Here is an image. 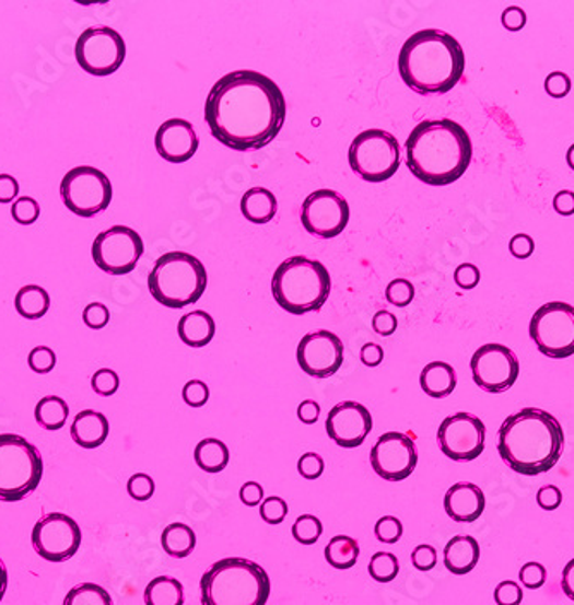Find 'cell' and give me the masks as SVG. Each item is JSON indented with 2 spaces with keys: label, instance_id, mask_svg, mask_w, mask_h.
<instances>
[{
  "label": "cell",
  "instance_id": "6da1fadb",
  "mask_svg": "<svg viewBox=\"0 0 574 605\" xmlns=\"http://www.w3.org/2000/svg\"><path fill=\"white\" fill-rule=\"evenodd\" d=\"M288 104L279 84L266 74L239 69L213 84L206 102L212 137L234 152H254L278 138Z\"/></svg>",
  "mask_w": 574,
  "mask_h": 605
},
{
  "label": "cell",
  "instance_id": "7a4b0ae2",
  "mask_svg": "<svg viewBox=\"0 0 574 605\" xmlns=\"http://www.w3.org/2000/svg\"><path fill=\"white\" fill-rule=\"evenodd\" d=\"M406 165L429 186L453 185L473 159L470 135L453 119L422 120L406 140Z\"/></svg>",
  "mask_w": 574,
  "mask_h": 605
},
{
  "label": "cell",
  "instance_id": "3957f363",
  "mask_svg": "<svg viewBox=\"0 0 574 605\" xmlns=\"http://www.w3.org/2000/svg\"><path fill=\"white\" fill-rule=\"evenodd\" d=\"M398 66L406 86L418 95H444L465 77L466 56L453 35L426 28L405 42Z\"/></svg>",
  "mask_w": 574,
  "mask_h": 605
},
{
  "label": "cell",
  "instance_id": "277c9868",
  "mask_svg": "<svg viewBox=\"0 0 574 605\" xmlns=\"http://www.w3.org/2000/svg\"><path fill=\"white\" fill-rule=\"evenodd\" d=\"M564 450V432L558 418L543 409L523 408L499 429L497 451L502 462L526 477L554 468Z\"/></svg>",
  "mask_w": 574,
  "mask_h": 605
},
{
  "label": "cell",
  "instance_id": "5b68a950",
  "mask_svg": "<svg viewBox=\"0 0 574 605\" xmlns=\"http://www.w3.org/2000/svg\"><path fill=\"white\" fill-rule=\"evenodd\" d=\"M270 578L257 562L225 558L213 562L201 577V605H266Z\"/></svg>",
  "mask_w": 574,
  "mask_h": 605
},
{
  "label": "cell",
  "instance_id": "8992f818",
  "mask_svg": "<svg viewBox=\"0 0 574 605\" xmlns=\"http://www.w3.org/2000/svg\"><path fill=\"white\" fill-rule=\"evenodd\" d=\"M330 289L326 265L302 255L282 261L272 277L273 300L291 315L318 312L329 300Z\"/></svg>",
  "mask_w": 574,
  "mask_h": 605
},
{
  "label": "cell",
  "instance_id": "52a82bcc",
  "mask_svg": "<svg viewBox=\"0 0 574 605\" xmlns=\"http://www.w3.org/2000/svg\"><path fill=\"white\" fill-rule=\"evenodd\" d=\"M207 282L206 265L186 252L164 253L149 276L153 300L174 310L197 303L206 293Z\"/></svg>",
  "mask_w": 574,
  "mask_h": 605
},
{
  "label": "cell",
  "instance_id": "ba28073f",
  "mask_svg": "<svg viewBox=\"0 0 574 605\" xmlns=\"http://www.w3.org/2000/svg\"><path fill=\"white\" fill-rule=\"evenodd\" d=\"M44 477V459L37 445L16 433H0V501H23Z\"/></svg>",
  "mask_w": 574,
  "mask_h": 605
},
{
  "label": "cell",
  "instance_id": "9c48e42d",
  "mask_svg": "<svg viewBox=\"0 0 574 605\" xmlns=\"http://www.w3.org/2000/svg\"><path fill=\"white\" fill-rule=\"evenodd\" d=\"M348 161L360 179L384 183L398 173L401 165L398 138L384 129H366L351 143Z\"/></svg>",
  "mask_w": 574,
  "mask_h": 605
},
{
  "label": "cell",
  "instance_id": "30bf717a",
  "mask_svg": "<svg viewBox=\"0 0 574 605\" xmlns=\"http://www.w3.org/2000/svg\"><path fill=\"white\" fill-rule=\"evenodd\" d=\"M531 341L538 351L554 360L574 354V306L552 301L535 312L530 321Z\"/></svg>",
  "mask_w": 574,
  "mask_h": 605
},
{
  "label": "cell",
  "instance_id": "8fae6325",
  "mask_svg": "<svg viewBox=\"0 0 574 605\" xmlns=\"http://www.w3.org/2000/svg\"><path fill=\"white\" fill-rule=\"evenodd\" d=\"M61 198L74 216L92 219L109 207L113 185L109 177L98 168L80 165L71 168L62 179Z\"/></svg>",
  "mask_w": 574,
  "mask_h": 605
},
{
  "label": "cell",
  "instance_id": "7c38bea8",
  "mask_svg": "<svg viewBox=\"0 0 574 605\" xmlns=\"http://www.w3.org/2000/svg\"><path fill=\"white\" fill-rule=\"evenodd\" d=\"M78 65L92 77H110L126 59V42L121 33L109 26H92L77 42Z\"/></svg>",
  "mask_w": 574,
  "mask_h": 605
},
{
  "label": "cell",
  "instance_id": "4fadbf2b",
  "mask_svg": "<svg viewBox=\"0 0 574 605\" xmlns=\"http://www.w3.org/2000/svg\"><path fill=\"white\" fill-rule=\"evenodd\" d=\"M145 253L140 234L128 225H114L93 241L92 257L98 269L110 276H126L137 269Z\"/></svg>",
  "mask_w": 574,
  "mask_h": 605
},
{
  "label": "cell",
  "instance_id": "5bb4252c",
  "mask_svg": "<svg viewBox=\"0 0 574 605\" xmlns=\"http://www.w3.org/2000/svg\"><path fill=\"white\" fill-rule=\"evenodd\" d=\"M350 203L333 189H317L303 201V228L318 240H332L342 234L350 224Z\"/></svg>",
  "mask_w": 574,
  "mask_h": 605
},
{
  "label": "cell",
  "instance_id": "9a60e30c",
  "mask_svg": "<svg viewBox=\"0 0 574 605\" xmlns=\"http://www.w3.org/2000/svg\"><path fill=\"white\" fill-rule=\"evenodd\" d=\"M81 528L65 513H50L33 526L32 544L35 552L49 562H66L80 550Z\"/></svg>",
  "mask_w": 574,
  "mask_h": 605
},
{
  "label": "cell",
  "instance_id": "2e32d148",
  "mask_svg": "<svg viewBox=\"0 0 574 605\" xmlns=\"http://www.w3.org/2000/svg\"><path fill=\"white\" fill-rule=\"evenodd\" d=\"M475 384L490 394L506 393L519 377V360L513 349L504 345L482 346L470 361Z\"/></svg>",
  "mask_w": 574,
  "mask_h": 605
},
{
  "label": "cell",
  "instance_id": "e0dca14e",
  "mask_svg": "<svg viewBox=\"0 0 574 605\" xmlns=\"http://www.w3.org/2000/svg\"><path fill=\"white\" fill-rule=\"evenodd\" d=\"M485 423L475 415H450L438 427V447L453 462H473L485 450Z\"/></svg>",
  "mask_w": 574,
  "mask_h": 605
},
{
  "label": "cell",
  "instance_id": "ac0fdd59",
  "mask_svg": "<svg viewBox=\"0 0 574 605\" xmlns=\"http://www.w3.org/2000/svg\"><path fill=\"white\" fill-rule=\"evenodd\" d=\"M370 465L378 477L387 481H402L411 477L418 465L414 439L408 433L387 432L375 442L370 453Z\"/></svg>",
  "mask_w": 574,
  "mask_h": 605
},
{
  "label": "cell",
  "instance_id": "d6986e66",
  "mask_svg": "<svg viewBox=\"0 0 574 605\" xmlns=\"http://www.w3.org/2000/svg\"><path fill=\"white\" fill-rule=\"evenodd\" d=\"M297 363L309 377L329 379L338 373L344 361V346L330 330L306 334L297 345Z\"/></svg>",
  "mask_w": 574,
  "mask_h": 605
},
{
  "label": "cell",
  "instance_id": "ffe728a7",
  "mask_svg": "<svg viewBox=\"0 0 574 605\" xmlns=\"http://www.w3.org/2000/svg\"><path fill=\"white\" fill-rule=\"evenodd\" d=\"M372 427H374V420L368 408L354 402L339 403L333 406L326 420L327 435L344 450L360 447L372 432Z\"/></svg>",
  "mask_w": 574,
  "mask_h": 605
},
{
  "label": "cell",
  "instance_id": "44dd1931",
  "mask_svg": "<svg viewBox=\"0 0 574 605\" xmlns=\"http://www.w3.org/2000/svg\"><path fill=\"white\" fill-rule=\"evenodd\" d=\"M200 147L194 125L185 119L165 120L155 135V149L164 161L185 164L191 161Z\"/></svg>",
  "mask_w": 574,
  "mask_h": 605
},
{
  "label": "cell",
  "instance_id": "7402d4cb",
  "mask_svg": "<svg viewBox=\"0 0 574 605\" xmlns=\"http://www.w3.org/2000/svg\"><path fill=\"white\" fill-rule=\"evenodd\" d=\"M444 510L454 522L473 523L485 511V493L470 481H459L450 487L444 498Z\"/></svg>",
  "mask_w": 574,
  "mask_h": 605
},
{
  "label": "cell",
  "instance_id": "603a6c76",
  "mask_svg": "<svg viewBox=\"0 0 574 605\" xmlns=\"http://www.w3.org/2000/svg\"><path fill=\"white\" fill-rule=\"evenodd\" d=\"M109 420L101 411L85 409L80 411L71 426L74 444L83 450H97L109 438Z\"/></svg>",
  "mask_w": 574,
  "mask_h": 605
},
{
  "label": "cell",
  "instance_id": "cb8c5ba5",
  "mask_svg": "<svg viewBox=\"0 0 574 605\" xmlns=\"http://www.w3.org/2000/svg\"><path fill=\"white\" fill-rule=\"evenodd\" d=\"M480 561V546L470 535H458L453 540L447 542L444 549V566L453 574L471 573Z\"/></svg>",
  "mask_w": 574,
  "mask_h": 605
},
{
  "label": "cell",
  "instance_id": "d4e9b609",
  "mask_svg": "<svg viewBox=\"0 0 574 605\" xmlns=\"http://www.w3.org/2000/svg\"><path fill=\"white\" fill-rule=\"evenodd\" d=\"M215 321L203 310L186 313L177 324L179 339L189 348H206L215 337Z\"/></svg>",
  "mask_w": 574,
  "mask_h": 605
},
{
  "label": "cell",
  "instance_id": "484cf974",
  "mask_svg": "<svg viewBox=\"0 0 574 605\" xmlns=\"http://www.w3.org/2000/svg\"><path fill=\"white\" fill-rule=\"evenodd\" d=\"M420 385H422L423 393L426 396L434 397V399H444L456 389L458 375H456L453 365H449L446 361H432L422 370Z\"/></svg>",
  "mask_w": 574,
  "mask_h": 605
},
{
  "label": "cell",
  "instance_id": "4316f807",
  "mask_svg": "<svg viewBox=\"0 0 574 605\" xmlns=\"http://www.w3.org/2000/svg\"><path fill=\"white\" fill-rule=\"evenodd\" d=\"M278 198L266 188H251L243 195L242 213L251 224H267L278 216Z\"/></svg>",
  "mask_w": 574,
  "mask_h": 605
},
{
  "label": "cell",
  "instance_id": "83f0119b",
  "mask_svg": "<svg viewBox=\"0 0 574 605\" xmlns=\"http://www.w3.org/2000/svg\"><path fill=\"white\" fill-rule=\"evenodd\" d=\"M14 306L26 321H40L50 309V296L40 286L30 284L17 291Z\"/></svg>",
  "mask_w": 574,
  "mask_h": 605
},
{
  "label": "cell",
  "instance_id": "f1b7e54d",
  "mask_svg": "<svg viewBox=\"0 0 574 605\" xmlns=\"http://www.w3.org/2000/svg\"><path fill=\"white\" fill-rule=\"evenodd\" d=\"M161 542L165 554H169L171 558L185 559L197 547V535L191 526L185 525V523H173V525L165 526Z\"/></svg>",
  "mask_w": 574,
  "mask_h": 605
},
{
  "label": "cell",
  "instance_id": "f546056e",
  "mask_svg": "<svg viewBox=\"0 0 574 605\" xmlns=\"http://www.w3.org/2000/svg\"><path fill=\"white\" fill-rule=\"evenodd\" d=\"M230 447L219 439H203L195 450L198 468L207 474H221L230 465Z\"/></svg>",
  "mask_w": 574,
  "mask_h": 605
},
{
  "label": "cell",
  "instance_id": "4dcf8cb0",
  "mask_svg": "<svg viewBox=\"0 0 574 605\" xmlns=\"http://www.w3.org/2000/svg\"><path fill=\"white\" fill-rule=\"evenodd\" d=\"M147 605H185L183 583L173 577H157L145 589Z\"/></svg>",
  "mask_w": 574,
  "mask_h": 605
},
{
  "label": "cell",
  "instance_id": "1f68e13d",
  "mask_svg": "<svg viewBox=\"0 0 574 605\" xmlns=\"http://www.w3.org/2000/svg\"><path fill=\"white\" fill-rule=\"evenodd\" d=\"M69 417L68 403L59 396H47L40 399L35 408V420L38 426L49 432L61 430Z\"/></svg>",
  "mask_w": 574,
  "mask_h": 605
},
{
  "label": "cell",
  "instance_id": "d6a6232c",
  "mask_svg": "<svg viewBox=\"0 0 574 605\" xmlns=\"http://www.w3.org/2000/svg\"><path fill=\"white\" fill-rule=\"evenodd\" d=\"M360 558L358 540L348 535H338L327 544L326 561L336 570H351Z\"/></svg>",
  "mask_w": 574,
  "mask_h": 605
},
{
  "label": "cell",
  "instance_id": "836d02e7",
  "mask_svg": "<svg viewBox=\"0 0 574 605\" xmlns=\"http://www.w3.org/2000/svg\"><path fill=\"white\" fill-rule=\"evenodd\" d=\"M62 605H114L107 590L95 583H80L69 590Z\"/></svg>",
  "mask_w": 574,
  "mask_h": 605
},
{
  "label": "cell",
  "instance_id": "e575fe53",
  "mask_svg": "<svg viewBox=\"0 0 574 605\" xmlns=\"http://www.w3.org/2000/svg\"><path fill=\"white\" fill-rule=\"evenodd\" d=\"M370 577L378 583H390L399 574V561L394 554L377 552L368 562Z\"/></svg>",
  "mask_w": 574,
  "mask_h": 605
},
{
  "label": "cell",
  "instance_id": "d590c367",
  "mask_svg": "<svg viewBox=\"0 0 574 605\" xmlns=\"http://www.w3.org/2000/svg\"><path fill=\"white\" fill-rule=\"evenodd\" d=\"M324 534V525L314 514H302L293 525L294 540L302 546H314Z\"/></svg>",
  "mask_w": 574,
  "mask_h": 605
},
{
  "label": "cell",
  "instance_id": "8d00e7d4",
  "mask_svg": "<svg viewBox=\"0 0 574 605\" xmlns=\"http://www.w3.org/2000/svg\"><path fill=\"white\" fill-rule=\"evenodd\" d=\"M11 216H13L17 224H35L38 221V217H40V205H38L37 200H33L30 197L17 198L13 207H11Z\"/></svg>",
  "mask_w": 574,
  "mask_h": 605
},
{
  "label": "cell",
  "instance_id": "74e56055",
  "mask_svg": "<svg viewBox=\"0 0 574 605\" xmlns=\"http://www.w3.org/2000/svg\"><path fill=\"white\" fill-rule=\"evenodd\" d=\"M414 298V286L408 279H394L386 289V300L390 305L405 309Z\"/></svg>",
  "mask_w": 574,
  "mask_h": 605
},
{
  "label": "cell",
  "instance_id": "f35d334b",
  "mask_svg": "<svg viewBox=\"0 0 574 605\" xmlns=\"http://www.w3.org/2000/svg\"><path fill=\"white\" fill-rule=\"evenodd\" d=\"M288 502L281 498H269L263 499V502L260 504V516L267 525H281L284 522L285 516H288Z\"/></svg>",
  "mask_w": 574,
  "mask_h": 605
},
{
  "label": "cell",
  "instance_id": "ab89813d",
  "mask_svg": "<svg viewBox=\"0 0 574 605\" xmlns=\"http://www.w3.org/2000/svg\"><path fill=\"white\" fill-rule=\"evenodd\" d=\"M119 375L114 370L101 369L92 377V389L102 397H110L119 391Z\"/></svg>",
  "mask_w": 574,
  "mask_h": 605
},
{
  "label": "cell",
  "instance_id": "60d3db41",
  "mask_svg": "<svg viewBox=\"0 0 574 605\" xmlns=\"http://www.w3.org/2000/svg\"><path fill=\"white\" fill-rule=\"evenodd\" d=\"M402 532L405 528H402L401 520L396 516L380 517L375 525V537L382 544H396L401 540Z\"/></svg>",
  "mask_w": 574,
  "mask_h": 605
},
{
  "label": "cell",
  "instance_id": "b9f144b4",
  "mask_svg": "<svg viewBox=\"0 0 574 605\" xmlns=\"http://www.w3.org/2000/svg\"><path fill=\"white\" fill-rule=\"evenodd\" d=\"M57 357L54 353V349L47 348V346H37L32 349V353L28 354V367L35 373H50L56 367Z\"/></svg>",
  "mask_w": 574,
  "mask_h": 605
},
{
  "label": "cell",
  "instance_id": "7bdbcfd3",
  "mask_svg": "<svg viewBox=\"0 0 574 605\" xmlns=\"http://www.w3.org/2000/svg\"><path fill=\"white\" fill-rule=\"evenodd\" d=\"M128 493L134 501H149L155 493V481L147 474L133 475L128 481Z\"/></svg>",
  "mask_w": 574,
  "mask_h": 605
},
{
  "label": "cell",
  "instance_id": "ee69618b",
  "mask_svg": "<svg viewBox=\"0 0 574 605\" xmlns=\"http://www.w3.org/2000/svg\"><path fill=\"white\" fill-rule=\"evenodd\" d=\"M519 582L526 589H542L547 582L546 566L540 565V562H526L519 571Z\"/></svg>",
  "mask_w": 574,
  "mask_h": 605
},
{
  "label": "cell",
  "instance_id": "f6af8a7d",
  "mask_svg": "<svg viewBox=\"0 0 574 605\" xmlns=\"http://www.w3.org/2000/svg\"><path fill=\"white\" fill-rule=\"evenodd\" d=\"M210 389L209 385L203 381H189L188 384L183 387V399L186 405L191 408H201L209 403Z\"/></svg>",
  "mask_w": 574,
  "mask_h": 605
},
{
  "label": "cell",
  "instance_id": "bcb514c9",
  "mask_svg": "<svg viewBox=\"0 0 574 605\" xmlns=\"http://www.w3.org/2000/svg\"><path fill=\"white\" fill-rule=\"evenodd\" d=\"M324 469H326V463H324V457L317 453L303 454L297 462V472L306 480H317L324 474Z\"/></svg>",
  "mask_w": 574,
  "mask_h": 605
},
{
  "label": "cell",
  "instance_id": "7dc6e473",
  "mask_svg": "<svg viewBox=\"0 0 574 605\" xmlns=\"http://www.w3.org/2000/svg\"><path fill=\"white\" fill-rule=\"evenodd\" d=\"M110 312L104 303H90L85 310H83V322L86 327L93 330L104 329L105 325L109 324Z\"/></svg>",
  "mask_w": 574,
  "mask_h": 605
},
{
  "label": "cell",
  "instance_id": "c3c4849f",
  "mask_svg": "<svg viewBox=\"0 0 574 605\" xmlns=\"http://www.w3.org/2000/svg\"><path fill=\"white\" fill-rule=\"evenodd\" d=\"M494 601L497 605H522L523 590L516 582H501L495 586Z\"/></svg>",
  "mask_w": 574,
  "mask_h": 605
},
{
  "label": "cell",
  "instance_id": "681fc988",
  "mask_svg": "<svg viewBox=\"0 0 574 605\" xmlns=\"http://www.w3.org/2000/svg\"><path fill=\"white\" fill-rule=\"evenodd\" d=\"M571 89H573V83H571V78L567 77L566 72H550L549 77L546 78V92L552 98H564V96L570 95Z\"/></svg>",
  "mask_w": 574,
  "mask_h": 605
},
{
  "label": "cell",
  "instance_id": "f907efd6",
  "mask_svg": "<svg viewBox=\"0 0 574 605\" xmlns=\"http://www.w3.org/2000/svg\"><path fill=\"white\" fill-rule=\"evenodd\" d=\"M480 279H482V274H480L477 265L473 264L459 265L456 272H454V282L458 284V288L465 289V291L477 288Z\"/></svg>",
  "mask_w": 574,
  "mask_h": 605
},
{
  "label": "cell",
  "instance_id": "816d5d0a",
  "mask_svg": "<svg viewBox=\"0 0 574 605\" xmlns=\"http://www.w3.org/2000/svg\"><path fill=\"white\" fill-rule=\"evenodd\" d=\"M411 562L418 571H432L437 566V550L432 546H418L411 552Z\"/></svg>",
  "mask_w": 574,
  "mask_h": 605
},
{
  "label": "cell",
  "instance_id": "f5cc1de1",
  "mask_svg": "<svg viewBox=\"0 0 574 605\" xmlns=\"http://www.w3.org/2000/svg\"><path fill=\"white\" fill-rule=\"evenodd\" d=\"M372 327H374L378 336L389 337L398 330V318L393 313L387 312V310H380V312L375 313Z\"/></svg>",
  "mask_w": 574,
  "mask_h": 605
},
{
  "label": "cell",
  "instance_id": "db71d44e",
  "mask_svg": "<svg viewBox=\"0 0 574 605\" xmlns=\"http://www.w3.org/2000/svg\"><path fill=\"white\" fill-rule=\"evenodd\" d=\"M509 252L514 258L518 260H526L530 258L535 252V241L534 237L528 236V234H516L513 236L509 243Z\"/></svg>",
  "mask_w": 574,
  "mask_h": 605
},
{
  "label": "cell",
  "instance_id": "11a10c76",
  "mask_svg": "<svg viewBox=\"0 0 574 605\" xmlns=\"http://www.w3.org/2000/svg\"><path fill=\"white\" fill-rule=\"evenodd\" d=\"M537 504L542 508L543 511H555L559 505L562 504V492L559 487L543 486L538 490Z\"/></svg>",
  "mask_w": 574,
  "mask_h": 605
},
{
  "label": "cell",
  "instance_id": "9f6ffc18",
  "mask_svg": "<svg viewBox=\"0 0 574 605\" xmlns=\"http://www.w3.org/2000/svg\"><path fill=\"white\" fill-rule=\"evenodd\" d=\"M526 12L518 5H511L506 11L502 12V26L509 32H519L525 28Z\"/></svg>",
  "mask_w": 574,
  "mask_h": 605
},
{
  "label": "cell",
  "instance_id": "6f0895ef",
  "mask_svg": "<svg viewBox=\"0 0 574 605\" xmlns=\"http://www.w3.org/2000/svg\"><path fill=\"white\" fill-rule=\"evenodd\" d=\"M20 195V183L16 177L0 174V203H13Z\"/></svg>",
  "mask_w": 574,
  "mask_h": 605
},
{
  "label": "cell",
  "instance_id": "680465c9",
  "mask_svg": "<svg viewBox=\"0 0 574 605\" xmlns=\"http://www.w3.org/2000/svg\"><path fill=\"white\" fill-rule=\"evenodd\" d=\"M239 499L248 508H255V505L263 502V487L257 484V481H246L245 486L239 490Z\"/></svg>",
  "mask_w": 574,
  "mask_h": 605
},
{
  "label": "cell",
  "instance_id": "91938a15",
  "mask_svg": "<svg viewBox=\"0 0 574 605\" xmlns=\"http://www.w3.org/2000/svg\"><path fill=\"white\" fill-rule=\"evenodd\" d=\"M360 360H362L363 365L374 369V367L380 365L382 361H384V349H382V346L375 345V342H368L360 351Z\"/></svg>",
  "mask_w": 574,
  "mask_h": 605
},
{
  "label": "cell",
  "instance_id": "94428289",
  "mask_svg": "<svg viewBox=\"0 0 574 605\" xmlns=\"http://www.w3.org/2000/svg\"><path fill=\"white\" fill-rule=\"evenodd\" d=\"M318 417H320V405L315 403L314 399H306L297 408V418L305 423V426H314L317 423Z\"/></svg>",
  "mask_w": 574,
  "mask_h": 605
},
{
  "label": "cell",
  "instance_id": "6125c7cd",
  "mask_svg": "<svg viewBox=\"0 0 574 605\" xmlns=\"http://www.w3.org/2000/svg\"><path fill=\"white\" fill-rule=\"evenodd\" d=\"M554 210L559 216L570 217L574 213V193L562 189L554 197Z\"/></svg>",
  "mask_w": 574,
  "mask_h": 605
},
{
  "label": "cell",
  "instance_id": "be15d7a7",
  "mask_svg": "<svg viewBox=\"0 0 574 605\" xmlns=\"http://www.w3.org/2000/svg\"><path fill=\"white\" fill-rule=\"evenodd\" d=\"M561 586L564 595L574 602V559H571L566 568L562 570Z\"/></svg>",
  "mask_w": 574,
  "mask_h": 605
},
{
  "label": "cell",
  "instance_id": "e7e4bbea",
  "mask_svg": "<svg viewBox=\"0 0 574 605\" xmlns=\"http://www.w3.org/2000/svg\"><path fill=\"white\" fill-rule=\"evenodd\" d=\"M9 574L4 561L0 559V602L4 598L5 590H8Z\"/></svg>",
  "mask_w": 574,
  "mask_h": 605
},
{
  "label": "cell",
  "instance_id": "03108f58",
  "mask_svg": "<svg viewBox=\"0 0 574 605\" xmlns=\"http://www.w3.org/2000/svg\"><path fill=\"white\" fill-rule=\"evenodd\" d=\"M566 162L567 165H570L571 171H574V143L571 144L570 150H567Z\"/></svg>",
  "mask_w": 574,
  "mask_h": 605
}]
</instances>
